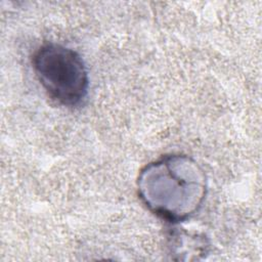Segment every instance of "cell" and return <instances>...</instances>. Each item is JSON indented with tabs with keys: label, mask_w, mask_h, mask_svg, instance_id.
<instances>
[{
	"label": "cell",
	"mask_w": 262,
	"mask_h": 262,
	"mask_svg": "<svg viewBox=\"0 0 262 262\" xmlns=\"http://www.w3.org/2000/svg\"><path fill=\"white\" fill-rule=\"evenodd\" d=\"M138 195L146 208L172 224L192 217L207 195V177L189 156L165 155L148 163L137 178Z\"/></svg>",
	"instance_id": "obj_1"
},
{
	"label": "cell",
	"mask_w": 262,
	"mask_h": 262,
	"mask_svg": "<svg viewBox=\"0 0 262 262\" xmlns=\"http://www.w3.org/2000/svg\"><path fill=\"white\" fill-rule=\"evenodd\" d=\"M207 241L204 236L186 231H174L171 234V251L176 255H199L207 252Z\"/></svg>",
	"instance_id": "obj_3"
},
{
	"label": "cell",
	"mask_w": 262,
	"mask_h": 262,
	"mask_svg": "<svg viewBox=\"0 0 262 262\" xmlns=\"http://www.w3.org/2000/svg\"><path fill=\"white\" fill-rule=\"evenodd\" d=\"M33 69L47 94L64 106H75L85 99L89 76L81 55L62 44L49 42L33 54Z\"/></svg>",
	"instance_id": "obj_2"
}]
</instances>
